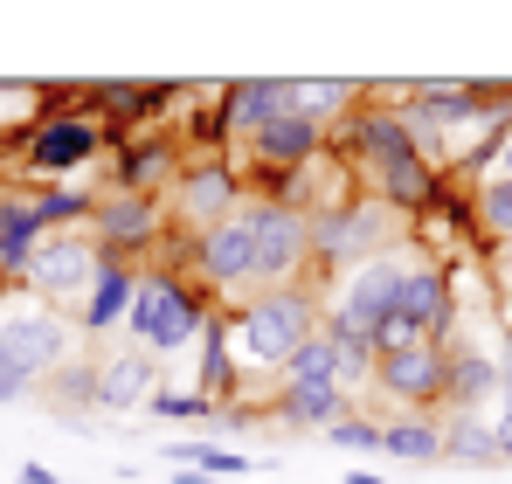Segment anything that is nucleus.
I'll return each mask as SVG.
<instances>
[{"instance_id":"f257e3e1","label":"nucleus","mask_w":512,"mask_h":484,"mask_svg":"<svg viewBox=\"0 0 512 484\" xmlns=\"http://www.w3.org/2000/svg\"><path fill=\"white\" fill-rule=\"evenodd\" d=\"M346 166L374 187V201H388V208H402V215H416L429 194H436L416 125H409L402 111H388V104L353 111V160Z\"/></svg>"},{"instance_id":"f03ea898","label":"nucleus","mask_w":512,"mask_h":484,"mask_svg":"<svg viewBox=\"0 0 512 484\" xmlns=\"http://www.w3.org/2000/svg\"><path fill=\"white\" fill-rule=\"evenodd\" d=\"M326 325V298L319 284H284V291H256L229 325V353L243 374H284L298 360V346Z\"/></svg>"},{"instance_id":"7ed1b4c3","label":"nucleus","mask_w":512,"mask_h":484,"mask_svg":"<svg viewBox=\"0 0 512 484\" xmlns=\"http://www.w3.org/2000/svg\"><path fill=\"white\" fill-rule=\"evenodd\" d=\"M305 229H312V263L319 270H360L367 256H388V249H409L416 229H409V215L402 208H388V201H374V194H353L340 208H319V215H305ZM326 277V284H333Z\"/></svg>"},{"instance_id":"20e7f679","label":"nucleus","mask_w":512,"mask_h":484,"mask_svg":"<svg viewBox=\"0 0 512 484\" xmlns=\"http://www.w3.org/2000/svg\"><path fill=\"white\" fill-rule=\"evenodd\" d=\"M77 339L84 332H77L70 312L28 298L21 284L0 291V367H14L21 381H49V374L77 367Z\"/></svg>"},{"instance_id":"39448f33","label":"nucleus","mask_w":512,"mask_h":484,"mask_svg":"<svg viewBox=\"0 0 512 484\" xmlns=\"http://www.w3.org/2000/svg\"><path fill=\"white\" fill-rule=\"evenodd\" d=\"M201 332H208V305L194 298V284L173 277V270H139V291H132V312H125V339L139 353L167 360V353H187Z\"/></svg>"},{"instance_id":"423d86ee","label":"nucleus","mask_w":512,"mask_h":484,"mask_svg":"<svg viewBox=\"0 0 512 484\" xmlns=\"http://www.w3.org/2000/svg\"><path fill=\"white\" fill-rule=\"evenodd\" d=\"M409 263H416V249H388V256H367L360 270L333 277V284H319V298H326V325H346V332L374 339L381 319L395 312V298H402Z\"/></svg>"},{"instance_id":"0eeeda50","label":"nucleus","mask_w":512,"mask_h":484,"mask_svg":"<svg viewBox=\"0 0 512 484\" xmlns=\"http://www.w3.org/2000/svg\"><path fill=\"white\" fill-rule=\"evenodd\" d=\"M97 153H104V125L77 118V111H49V118H35L21 132V173L49 180V187H70Z\"/></svg>"},{"instance_id":"6e6552de","label":"nucleus","mask_w":512,"mask_h":484,"mask_svg":"<svg viewBox=\"0 0 512 484\" xmlns=\"http://www.w3.org/2000/svg\"><path fill=\"white\" fill-rule=\"evenodd\" d=\"M250 208H256V270H250V298H256V291L298 284V270L312 263V229L277 194H250Z\"/></svg>"},{"instance_id":"1a4fd4ad","label":"nucleus","mask_w":512,"mask_h":484,"mask_svg":"<svg viewBox=\"0 0 512 484\" xmlns=\"http://www.w3.org/2000/svg\"><path fill=\"white\" fill-rule=\"evenodd\" d=\"M97 270H104V249L90 242V229H63V236L35 242V256H28V270H21V291L63 312L70 298L84 305V291H90Z\"/></svg>"},{"instance_id":"9d476101","label":"nucleus","mask_w":512,"mask_h":484,"mask_svg":"<svg viewBox=\"0 0 512 484\" xmlns=\"http://www.w3.org/2000/svg\"><path fill=\"white\" fill-rule=\"evenodd\" d=\"M243 201H250L243 194V173L229 160H180V173H173V215L187 222V236H208Z\"/></svg>"},{"instance_id":"9b49d317","label":"nucleus","mask_w":512,"mask_h":484,"mask_svg":"<svg viewBox=\"0 0 512 484\" xmlns=\"http://www.w3.org/2000/svg\"><path fill=\"white\" fill-rule=\"evenodd\" d=\"M194 270L208 291L222 298H250V270H256V208L243 201L229 222H215L208 236H194Z\"/></svg>"},{"instance_id":"f8f14e48","label":"nucleus","mask_w":512,"mask_h":484,"mask_svg":"<svg viewBox=\"0 0 512 484\" xmlns=\"http://www.w3.org/2000/svg\"><path fill=\"white\" fill-rule=\"evenodd\" d=\"M374 388L402 408V415H429V408L443 402V346L423 339V346L381 353V360H374Z\"/></svg>"},{"instance_id":"ddd939ff","label":"nucleus","mask_w":512,"mask_h":484,"mask_svg":"<svg viewBox=\"0 0 512 484\" xmlns=\"http://www.w3.org/2000/svg\"><path fill=\"white\" fill-rule=\"evenodd\" d=\"M90 395H97L104 415L153 408V395H160V360H153V353H139V346L125 339V346H111V353H97V360H90Z\"/></svg>"},{"instance_id":"4468645a","label":"nucleus","mask_w":512,"mask_h":484,"mask_svg":"<svg viewBox=\"0 0 512 484\" xmlns=\"http://www.w3.org/2000/svg\"><path fill=\"white\" fill-rule=\"evenodd\" d=\"M167 229V215H160V201H146V194H104L97 208H90V242L111 256V263H132L139 249H153Z\"/></svg>"},{"instance_id":"2eb2a0df","label":"nucleus","mask_w":512,"mask_h":484,"mask_svg":"<svg viewBox=\"0 0 512 484\" xmlns=\"http://www.w3.org/2000/svg\"><path fill=\"white\" fill-rule=\"evenodd\" d=\"M402 97H409L402 118L416 125V139H443L450 125H471V118H492V111H499V104H485L492 90H478V83H450V77L409 83Z\"/></svg>"},{"instance_id":"dca6fc26","label":"nucleus","mask_w":512,"mask_h":484,"mask_svg":"<svg viewBox=\"0 0 512 484\" xmlns=\"http://www.w3.org/2000/svg\"><path fill=\"white\" fill-rule=\"evenodd\" d=\"M250 173H270V180H291L298 166H312L326 153V125H312V118H298V111H284V118H270L263 132H256L250 146H236Z\"/></svg>"},{"instance_id":"f3484780","label":"nucleus","mask_w":512,"mask_h":484,"mask_svg":"<svg viewBox=\"0 0 512 484\" xmlns=\"http://www.w3.org/2000/svg\"><path fill=\"white\" fill-rule=\"evenodd\" d=\"M291 111V77H243L222 90V111H215V132H229L236 146H250L270 118Z\"/></svg>"},{"instance_id":"a211bd4d","label":"nucleus","mask_w":512,"mask_h":484,"mask_svg":"<svg viewBox=\"0 0 512 484\" xmlns=\"http://www.w3.org/2000/svg\"><path fill=\"white\" fill-rule=\"evenodd\" d=\"M485 402H499V360L450 332L443 339V408L450 415H478Z\"/></svg>"},{"instance_id":"6ab92c4d","label":"nucleus","mask_w":512,"mask_h":484,"mask_svg":"<svg viewBox=\"0 0 512 484\" xmlns=\"http://www.w3.org/2000/svg\"><path fill=\"white\" fill-rule=\"evenodd\" d=\"M132 291H139V270L104 256V270L90 277L84 305H77V332H84V339H104L111 325H125V312H132Z\"/></svg>"},{"instance_id":"aec40b11","label":"nucleus","mask_w":512,"mask_h":484,"mask_svg":"<svg viewBox=\"0 0 512 484\" xmlns=\"http://www.w3.org/2000/svg\"><path fill=\"white\" fill-rule=\"evenodd\" d=\"M35 242H49V222H42L35 194H0V277L7 284H21Z\"/></svg>"},{"instance_id":"412c9836","label":"nucleus","mask_w":512,"mask_h":484,"mask_svg":"<svg viewBox=\"0 0 512 484\" xmlns=\"http://www.w3.org/2000/svg\"><path fill=\"white\" fill-rule=\"evenodd\" d=\"M353 395H340V388H305V381H277V422L284 429H333V422H346L353 415Z\"/></svg>"},{"instance_id":"4be33fe9","label":"nucleus","mask_w":512,"mask_h":484,"mask_svg":"<svg viewBox=\"0 0 512 484\" xmlns=\"http://www.w3.org/2000/svg\"><path fill=\"white\" fill-rule=\"evenodd\" d=\"M381 457H395V464H443V422L436 415L381 422Z\"/></svg>"},{"instance_id":"5701e85b","label":"nucleus","mask_w":512,"mask_h":484,"mask_svg":"<svg viewBox=\"0 0 512 484\" xmlns=\"http://www.w3.org/2000/svg\"><path fill=\"white\" fill-rule=\"evenodd\" d=\"M443 464H471V471L506 464V457H499L492 422H485V415H450V422H443Z\"/></svg>"},{"instance_id":"b1692460","label":"nucleus","mask_w":512,"mask_h":484,"mask_svg":"<svg viewBox=\"0 0 512 484\" xmlns=\"http://www.w3.org/2000/svg\"><path fill=\"white\" fill-rule=\"evenodd\" d=\"M173 173H180L173 146L167 139H146V146H132L125 166H118V194H146V201H153V187H167Z\"/></svg>"},{"instance_id":"393cba45","label":"nucleus","mask_w":512,"mask_h":484,"mask_svg":"<svg viewBox=\"0 0 512 484\" xmlns=\"http://www.w3.org/2000/svg\"><path fill=\"white\" fill-rule=\"evenodd\" d=\"M353 97H360V83H346V77H319V83H312V77H291V111H298V118H312V125H333Z\"/></svg>"},{"instance_id":"a878e982","label":"nucleus","mask_w":512,"mask_h":484,"mask_svg":"<svg viewBox=\"0 0 512 484\" xmlns=\"http://www.w3.org/2000/svg\"><path fill=\"white\" fill-rule=\"evenodd\" d=\"M326 339H333V367H340V395H367V381H374V339H360V332H346V325H319Z\"/></svg>"},{"instance_id":"bb28decb","label":"nucleus","mask_w":512,"mask_h":484,"mask_svg":"<svg viewBox=\"0 0 512 484\" xmlns=\"http://www.w3.org/2000/svg\"><path fill=\"white\" fill-rule=\"evenodd\" d=\"M160 457H167V464H180V471H201V478H243V471H250V457H243V450H222V443H194V436L167 443Z\"/></svg>"},{"instance_id":"cd10ccee","label":"nucleus","mask_w":512,"mask_h":484,"mask_svg":"<svg viewBox=\"0 0 512 484\" xmlns=\"http://www.w3.org/2000/svg\"><path fill=\"white\" fill-rule=\"evenodd\" d=\"M277 381H305V388H340V367H333V339L326 332H312L305 346H298V360L277 374Z\"/></svg>"},{"instance_id":"c85d7f7f","label":"nucleus","mask_w":512,"mask_h":484,"mask_svg":"<svg viewBox=\"0 0 512 484\" xmlns=\"http://www.w3.org/2000/svg\"><path fill=\"white\" fill-rule=\"evenodd\" d=\"M478 229L499 242V249H512V180L506 173H492V180L478 187Z\"/></svg>"},{"instance_id":"c756f323","label":"nucleus","mask_w":512,"mask_h":484,"mask_svg":"<svg viewBox=\"0 0 512 484\" xmlns=\"http://www.w3.org/2000/svg\"><path fill=\"white\" fill-rule=\"evenodd\" d=\"M326 443H333V450H346V457H381V422H374L367 408H353L346 422H333V429H326Z\"/></svg>"},{"instance_id":"7c9ffc66","label":"nucleus","mask_w":512,"mask_h":484,"mask_svg":"<svg viewBox=\"0 0 512 484\" xmlns=\"http://www.w3.org/2000/svg\"><path fill=\"white\" fill-rule=\"evenodd\" d=\"M153 415H201V422H208V415H215V402H208V395H194V388H187V395L160 388V395H153Z\"/></svg>"},{"instance_id":"2f4dec72","label":"nucleus","mask_w":512,"mask_h":484,"mask_svg":"<svg viewBox=\"0 0 512 484\" xmlns=\"http://www.w3.org/2000/svg\"><path fill=\"white\" fill-rule=\"evenodd\" d=\"M28 395H35V381H21L14 367H0V408H21Z\"/></svg>"},{"instance_id":"473e14b6","label":"nucleus","mask_w":512,"mask_h":484,"mask_svg":"<svg viewBox=\"0 0 512 484\" xmlns=\"http://www.w3.org/2000/svg\"><path fill=\"white\" fill-rule=\"evenodd\" d=\"M492 360H499V408H512V332L499 339V353H492Z\"/></svg>"},{"instance_id":"72a5a7b5","label":"nucleus","mask_w":512,"mask_h":484,"mask_svg":"<svg viewBox=\"0 0 512 484\" xmlns=\"http://www.w3.org/2000/svg\"><path fill=\"white\" fill-rule=\"evenodd\" d=\"M14 484H63V478H56V471H49V464H35V457H28V464H21V471H14Z\"/></svg>"},{"instance_id":"f704fd0d","label":"nucleus","mask_w":512,"mask_h":484,"mask_svg":"<svg viewBox=\"0 0 512 484\" xmlns=\"http://www.w3.org/2000/svg\"><path fill=\"white\" fill-rule=\"evenodd\" d=\"M21 97H28V83H0V125L21 111Z\"/></svg>"},{"instance_id":"c9c22d12","label":"nucleus","mask_w":512,"mask_h":484,"mask_svg":"<svg viewBox=\"0 0 512 484\" xmlns=\"http://www.w3.org/2000/svg\"><path fill=\"white\" fill-rule=\"evenodd\" d=\"M492 436H499V457L512 464V408H499V422H492Z\"/></svg>"},{"instance_id":"e433bc0d","label":"nucleus","mask_w":512,"mask_h":484,"mask_svg":"<svg viewBox=\"0 0 512 484\" xmlns=\"http://www.w3.org/2000/svg\"><path fill=\"white\" fill-rule=\"evenodd\" d=\"M346 484H388V478H381V471H367V464H360V471H346Z\"/></svg>"},{"instance_id":"4c0bfd02","label":"nucleus","mask_w":512,"mask_h":484,"mask_svg":"<svg viewBox=\"0 0 512 484\" xmlns=\"http://www.w3.org/2000/svg\"><path fill=\"white\" fill-rule=\"evenodd\" d=\"M499 291H506V298H512V249H506V256H499Z\"/></svg>"},{"instance_id":"58836bf2","label":"nucleus","mask_w":512,"mask_h":484,"mask_svg":"<svg viewBox=\"0 0 512 484\" xmlns=\"http://www.w3.org/2000/svg\"><path fill=\"white\" fill-rule=\"evenodd\" d=\"M499 173L512 180V132H506V146H499Z\"/></svg>"}]
</instances>
